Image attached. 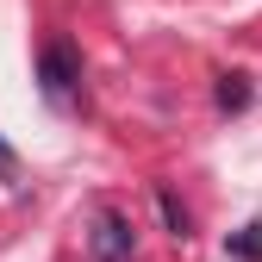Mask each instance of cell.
I'll list each match as a JSON object with an SVG mask.
<instances>
[{"label": "cell", "mask_w": 262, "mask_h": 262, "mask_svg": "<svg viewBox=\"0 0 262 262\" xmlns=\"http://www.w3.org/2000/svg\"><path fill=\"white\" fill-rule=\"evenodd\" d=\"M38 88H44V100L69 106L75 88H81V56H75L69 44H50V50L38 56Z\"/></svg>", "instance_id": "6da1fadb"}, {"label": "cell", "mask_w": 262, "mask_h": 262, "mask_svg": "<svg viewBox=\"0 0 262 262\" xmlns=\"http://www.w3.org/2000/svg\"><path fill=\"white\" fill-rule=\"evenodd\" d=\"M131 237H138V231H131V219L125 212H94V262H131Z\"/></svg>", "instance_id": "7a4b0ae2"}, {"label": "cell", "mask_w": 262, "mask_h": 262, "mask_svg": "<svg viewBox=\"0 0 262 262\" xmlns=\"http://www.w3.org/2000/svg\"><path fill=\"white\" fill-rule=\"evenodd\" d=\"M212 100H219V113H244L250 106V75H219Z\"/></svg>", "instance_id": "3957f363"}, {"label": "cell", "mask_w": 262, "mask_h": 262, "mask_svg": "<svg viewBox=\"0 0 262 262\" xmlns=\"http://www.w3.org/2000/svg\"><path fill=\"white\" fill-rule=\"evenodd\" d=\"M156 212H162V225H169V237H187V231H193V219H187V206L175 200L169 187H156Z\"/></svg>", "instance_id": "277c9868"}, {"label": "cell", "mask_w": 262, "mask_h": 262, "mask_svg": "<svg viewBox=\"0 0 262 262\" xmlns=\"http://www.w3.org/2000/svg\"><path fill=\"white\" fill-rule=\"evenodd\" d=\"M231 256H244V262H262V225H244V231L231 237Z\"/></svg>", "instance_id": "5b68a950"}, {"label": "cell", "mask_w": 262, "mask_h": 262, "mask_svg": "<svg viewBox=\"0 0 262 262\" xmlns=\"http://www.w3.org/2000/svg\"><path fill=\"white\" fill-rule=\"evenodd\" d=\"M13 169V144H0V175H7Z\"/></svg>", "instance_id": "8992f818"}]
</instances>
